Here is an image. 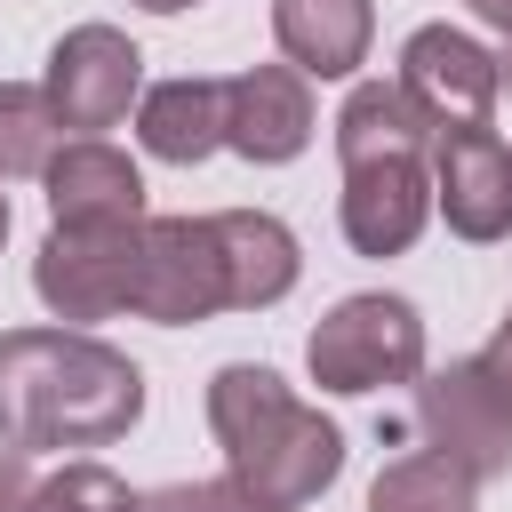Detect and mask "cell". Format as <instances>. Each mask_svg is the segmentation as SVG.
<instances>
[{
	"mask_svg": "<svg viewBox=\"0 0 512 512\" xmlns=\"http://www.w3.org/2000/svg\"><path fill=\"white\" fill-rule=\"evenodd\" d=\"M144 416V368L96 328H8L0 336V440L40 448H112Z\"/></svg>",
	"mask_w": 512,
	"mask_h": 512,
	"instance_id": "obj_1",
	"label": "cell"
},
{
	"mask_svg": "<svg viewBox=\"0 0 512 512\" xmlns=\"http://www.w3.org/2000/svg\"><path fill=\"white\" fill-rule=\"evenodd\" d=\"M208 432L224 448V480L256 512H304L344 472V432L256 360H224L208 376Z\"/></svg>",
	"mask_w": 512,
	"mask_h": 512,
	"instance_id": "obj_2",
	"label": "cell"
},
{
	"mask_svg": "<svg viewBox=\"0 0 512 512\" xmlns=\"http://www.w3.org/2000/svg\"><path fill=\"white\" fill-rule=\"evenodd\" d=\"M304 368L336 400H360V392H384V384H416L424 376V312L408 296H384V288L336 296L320 312V328L304 336Z\"/></svg>",
	"mask_w": 512,
	"mask_h": 512,
	"instance_id": "obj_3",
	"label": "cell"
},
{
	"mask_svg": "<svg viewBox=\"0 0 512 512\" xmlns=\"http://www.w3.org/2000/svg\"><path fill=\"white\" fill-rule=\"evenodd\" d=\"M144 272V224H48L32 256V296L56 328H96L112 312H136Z\"/></svg>",
	"mask_w": 512,
	"mask_h": 512,
	"instance_id": "obj_4",
	"label": "cell"
},
{
	"mask_svg": "<svg viewBox=\"0 0 512 512\" xmlns=\"http://www.w3.org/2000/svg\"><path fill=\"white\" fill-rule=\"evenodd\" d=\"M416 432H424V448L448 456L472 488L512 472V400L496 392V376L480 368V352L416 376Z\"/></svg>",
	"mask_w": 512,
	"mask_h": 512,
	"instance_id": "obj_5",
	"label": "cell"
},
{
	"mask_svg": "<svg viewBox=\"0 0 512 512\" xmlns=\"http://www.w3.org/2000/svg\"><path fill=\"white\" fill-rule=\"evenodd\" d=\"M392 88L416 104V120H424L432 136H448V128H488V120H496V96H504V56L480 48V40L456 32V24H416V32L400 40Z\"/></svg>",
	"mask_w": 512,
	"mask_h": 512,
	"instance_id": "obj_6",
	"label": "cell"
},
{
	"mask_svg": "<svg viewBox=\"0 0 512 512\" xmlns=\"http://www.w3.org/2000/svg\"><path fill=\"white\" fill-rule=\"evenodd\" d=\"M64 136H104L136 112L144 96V56L120 24H72L56 48H48V72H40Z\"/></svg>",
	"mask_w": 512,
	"mask_h": 512,
	"instance_id": "obj_7",
	"label": "cell"
},
{
	"mask_svg": "<svg viewBox=\"0 0 512 512\" xmlns=\"http://www.w3.org/2000/svg\"><path fill=\"white\" fill-rule=\"evenodd\" d=\"M232 312L224 248L208 216H144V272H136V320L152 328H192Z\"/></svg>",
	"mask_w": 512,
	"mask_h": 512,
	"instance_id": "obj_8",
	"label": "cell"
},
{
	"mask_svg": "<svg viewBox=\"0 0 512 512\" xmlns=\"http://www.w3.org/2000/svg\"><path fill=\"white\" fill-rule=\"evenodd\" d=\"M336 168H344L336 224H344L352 256L416 248V232L432 224V152H360V160H336Z\"/></svg>",
	"mask_w": 512,
	"mask_h": 512,
	"instance_id": "obj_9",
	"label": "cell"
},
{
	"mask_svg": "<svg viewBox=\"0 0 512 512\" xmlns=\"http://www.w3.org/2000/svg\"><path fill=\"white\" fill-rule=\"evenodd\" d=\"M432 216H448V232L472 248L512 240V144L496 128L432 136Z\"/></svg>",
	"mask_w": 512,
	"mask_h": 512,
	"instance_id": "obj_10",
	"label": "cell"
},
{
	"mask_svg": "<svg viewBox=\"0 0 512 512\" xmlns=\"http://www.w3.org/2000/svg\"><path fill=\"white\" fill-rule=\"evenodd\" d=\"M320 112H312V80L296 64H248L224 80V152L256 160V168H288L312 144Z\"/></svg>",
	"mask_w": 512,
	"mask_h": 512,
	"instance_id": "obj_11",
	"label": "cell"
},
{
	"mask_svg": "<svg viewBox=\"0 0 512 512\" xmlns=\"http://www.w3.org/2000/svg\"><path fill=\"white\" fill-rule=\"evenodd\" d=\"M40 184H48V224H144V168L112 136H64Z\"/></svg>",
	"mask_w": 512,
	"mask_h": 512,
	"instance_id": "obj_12",
	"label": "cell"
},
{
	"mask_svg": "<svg viewBox=\"0 0 512 512\" xmlns=\"http://www.w3.org/2000/svg\"><path fill=\"white\" fill-rule=\"evenodd\" d=\"M216 248H224V280H232V312H272L296 280H304V248L272 208H216Z\"/></svg>",
	"mask_w": 512,
	"mask_h": 512,
	"instance_id": "obj_13",
	"label": "cell"
},
{
	"mask_svg": "<svg viewBox=\"0 0 512 512\" xmlns=\"http://www.w3.org/2000/svg\"><path fill=\"white\" fill-rule=\"evenodd\" d=\"M272 40L304 80H352L376 40V0H272Z\"/></svg>",
	"mask_w": 512,
	"mask_h": 512,
	"instance_id": "obj_14",
	"label": "cell"
},
{
	"mask_svg": "<svg viewBox=\"0 0 512 512\" xmlns=\"http://www.w3.org/2000/svg\"><path fill=\"white\" fill-rule=\"evenodd\" d=\"M136 144L168 168H200L208 152H224V80H160L136 96Z\"/></svg>",
	"mask_w": 512,
	"mask_h": 512,
	"instance_id": "obj_15",
	"label": "cell"
},
{
	"mask_svg": "<svg viewBox=\"0 0 512 512\" xmlns=\"http://www.w3.org/2000/svg\"><path fill=\"white\" fill-rule=\"evenodd\" d=\"M56 152H64V120H56L48 88L40 80H0V184L48 176Z\"/></svg>",
	"mask_w": 512,
	"mask_h": 512,
	"instance_id": "obj_16",
	"label": "cell"
},
{
	"mask_svg": "<svg viewBox=\"0 0 512 512\" xmlns=\"http://www.w3.org/2000/svg\"><path fill=\"white\" fill-rule=\"evenodd\" d=\"M472 480L448 464V456H432V448H416V456H392L376 480H368V512H472Z\"/></svg>",
	"mask_w": 512,
	"mask_h": 512,
	"instance_id": "obj_17",
	"label": "cell"
},
{
	"mask_svg": "<svg viewBox=\"0 0 512 512\" xmlns=\"http://www.w3.org/2000/svg\"><path fill=\"white\" fill-rule=\"evenodd\" d=\"M32 512H144V496H136L112 464L72 456V464H56V472L32 488Z\"/></svg>",
	"mask_w": 512,
	"mask_h": 512,
	"instance_id": "obj_18",
	"label": "cell"
},
{
	"mask_svg": "<svg viewBox=\"0 0 512 512\" xmlns=\"http://www.w3.org/2000/svg\"><path fill=\"white\" fill-rule=\"evenodd\" d=\"M144 512H256L232 480H176V488H152Z\"/></svg>",
	"mask_w": 512,
	"mask_h": 512,
	"instance_id": "obj_19",
	"label": "cell"
},
{
	"mask_svg": "<svg viewBox=\"0 0 512 512\" xmlns=\"http://www.w3.org/2000/svg\"><path fill=\"white\" fill-rule=\"evenodd\" d=\"M32 488H40L32 480V456L0 440V512H32Z\"/></svg>",
	"mask_w": 512,
	"mask_h": 512,
	"instance_id": "obj_20",
	"label": "cell"
},
{
	"mask_svg": "<svg viewBox=\"0 0 512 512\" xmlns=\"http://www.w3.org/2000/svg\"><path fill=\"white\" fill-rule=\"evenodd\" d=\"M480 368H488V376H496V392L512 400V336H504V328H496V336L480 344Z\"/></svg>",
	"mask_w": 512,
	"mask_h": 512,
	"instance_id": "obj_21",
	"label": "cell"
},
{
	"mask_svg": "<svg viewBox=\"0 0 512 512\" xmlns=\"http://www.w3.org/2000/svg\"><path fill=\"white\" fill-rule=\"evenodd\" d=\"M464 8H472V16H480V24H488L504 48H512V0H464Z\"/></svg>",
	"mask_w": 512,
	"mask_h": 512,
	"instance_id": "obj_22",
	"label": "cell"
},
{
	"mask_svg": "<svg viewBox=\"0 0 512 512\" xmlns=\"http://www.w3.org/2000/svg\"><path fill=\"white\" fill-rule=\"evenodd\" d=\"M144 16H184V8H200V0H136Z\"/></svg>",
	"mask_w": 512,
	"mask_h": 512,
	"instance_id": "obj_23",
	"label": "cell"
},
{
	"mask_svg": "<svg viewBox=\"0 0 512 512\" xmlns=\"http://www.w3.org/2000/svg\"><path fill=\"white\" fill-rule=\"evenodd\" d=\"M0 240H8V192H0Z\"/></svg>",
	"mask_w": 512,
	"mask_h": 512,
	"instance_id": "obj_24",
	"label": "cell"
},
{
	"mask_svg": "<svg viewBox=\"0 0 512 512\" xmlns=\"http://www.w3.org/2000/svg\"><path fill=\"white\" fill-rule=\"evenodd\" d=\"M504 88H512V56H504Z\"/></svg>",
	"mask_w": 512,
	"mask_h": 512,
	"instance_id": "obj_25",
	"label": "cell"
},
{
	"mask_svg": "<svg viewBox=\"0 0 512 512\" xmlns=\"http://www.w3.org/2000/svg\"><path fill=\"white\" fill-rule=\"evenodd\" d=\"M504 336H512V312H504Z\"/></svg>",
	"mask_w": 512,
	"mask_h": 512,
	"instance_id": "obj_26",
	"label": "cell"
}]
</instances>
